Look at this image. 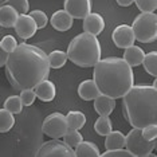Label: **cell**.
<instances>
[{
  "label": "cell",
  "mask_w": 157,
  "mask_h": 157,
  "mask_svg": "<svg viewBox=\"0 0 157 157\" xmlns=\"http://www.w3.org/2000/svg\"><path fill=\"white\" fill-rule=\"evenodd\" d=\"M141 65H144V69L146 73L151 74L152 77H156L157 75V52L151 51L148 54H145Z\"/></svg>",
  "instance_id": "cell-24"
},
{
  "label": "cell",
  "mask_w": 157,
  "mask_h": 157,
  "mask_svg": "<svg viewBox=\"0 0 157 157\" xmlns=\"http://www.w3.org/2000/svg\"><path fill=\"white\" fill-rule=\"evenodd\" d=\"M73 23H74V17L69 12H66L65 10H59V11L52 13L51 16V26L59 33L69 31L73 27Z\"/></svg>",
  "instance_id": "cell-13"
},
{
  "label": "cell",
  "mask_w": 157,
  "mask_h": 157,
  "mask_svg": "<svg viewBox=\"0 0 157 157\" xmlns=\"http://www.w3.org/2000/svg\"><path fill=\"white\" fill-rule=\"evenodd\" d=\"M34 91L36 94V98H39L43 102H51L55 98V94H56L54 82L48 81L47 78L39 82L36 86L34 87Z\"/></svg>",
  "instance_id": "cell-14"
},
{
  "label": "cell",
  "mask_w": 157,
  "mask_h": 157,
  "mask_svg": "<svg viewBox=\"0 0 157 157\" xmlns=\"http://www.w3.org/2000/svg\"><path fill=\"white\" fill-rule=\"evenodd\" d=\"M99 156L102 157H134L126 148H120V149H109L101 153Z\"/></svg>",
  "instance_id": "cell-33"
},
{
  "label": "cell",
  "mask_w": 157,
  "mask_h": 157,
  "mask_svg": "<svg viewBox=\"0 0 157 157\" xmlns=\"http://www.w3.org/2000/svg\"><path fill=\"white\" fill-rule=\"evenodd\" d=\"M7 4L13 7V8L19 12V15L20 13H27L28 10H30V3H28V0H7Z\"/></svg>",
  "instance_id": "cell-32"
},
{
  "label": "cell",
  "mask_w": 157,
  "mask_h": 157,
  "mask_svg": "<svg viewBox=\"0 0 157 157\" xmlns=\"http://www.w3.org/2000/svg\"><path fill=\"white\" fill-rule=\"evenodd\" d=\"M121 98L124 116L133 128L157 124V87L133 85Z\"/></svg>",
  "instance_id": "cell-3"
},
{
  "label": "cell",
  "mask_w": 157,
  "mask_h": 157,
  "mask_svg": "<svg viewBox=\"0 0 157 157\" xmlns=\"http://www.w3.org/2000/svg\"><path fill=\"white\" fill-rule=\"evenodd\" d=\"M141 133H142V136H144L145 140H148V141H155V140H157V124H155V125H148V126L142 128Z\"/></svg>",
  "instance_id": "cell-34"
},
{
  "label": "cell",
  "mask_w": 157,
  "mask_h": 157,
  "mask_svg": "<svg viewBox=\"0 0 157 157\" xmlns=\"http://www.w3.org/2000/svg\"><path fill=\"white\" fill-rule=\"evenodd\" d=\"M134 39L141 43H152L157 39V15L155 12H141L132 24Z\"/></svg>",
  "instance_id": "cell-5"
},
{
  "label": "cell",
  "mask_w": 157,
  "mask_h": 157,
  "mask_svg": "<svg viewBox=\"0 0 157 157\" xmlns=\"http://www.w3.org/2000/svg\"><path fill=\"white\" fill-rule=\"evenodd\" d=\"M63 7L74 19H83L91 12V0H65Z\"/></svg>",
  "instance_id": "cell-11"
},
{
  "label": "cell",
  "mask_w": 157,
  "mask_h": 157,
  "mask_svg": "<svg viewBox=\"0 0 157 157\" xmlns=\"http://www.w3.org/2000/svg\"><path fill=\"white\" fill-rule=\"evenodd\" d=\"M30 16L35 20V23H36V26H38V30L39 28H44L46 26H47L48 17H47V15H46V12L40 11V10H35V11L30 12Z\"/></svg>",
  "instance_id": "cell-29"
},
{
  "label": "cell",
  "mask_w": 157,
  "mask_h": 157,
  "mask_svg": "<svg viewBox=\"0 0 157 157\" xmlns=\"http://www.w3.org/2000/svg\"><path fill=\"white\" fill-rule=\"evenodd\" d=\"M93 67V79L99 91L114 99L121 98L134 85L133 70L124 58L109 56L99 59Z\"/></svg>",
  "instance_id": "cell-2"
},
{
  "label": "cell",
  "mask_w": 157,
  "mask_h": 157,
  "mask_svg": "<svg viewBox=\"0 0 157 157\" xmlns=\"http://www.w3.org/2000/svg\"><path fill=\"white\" fill-rule=\"evenodd\" d=\"M7 58H8V52L2 47V43H0V67H3L6 65Z\"/></svg>",
  "instance_id": "cell-35"
},
{
  "label": "cell",
  "mask_w": 157,
  "mask_h": 157,
  "mask_svg": "<svg viewBox=\"0 0 157 157\" xmlns=\"http://www.w3.org/2000/svg\"><path fill=\"white\" fill-rule=\"evenodd\" d=\"M19 12L10 4H2L0 6V27L3 28H11L15 26Z\"/></svg>",
  "instance_id": "cell-16"
},
{
  "label": "cell",
  "mask_w": 157,
  "mask_h": 157,
  "mask_svg": "<svg viewBox=\"0 0 157 157\" xmlns=\"http://www.w3.org/2000/svg\"><path fill=\"white\" fill-rule=\"evenodd\" d=\"M15 125V117L6 108L0 109V133H7Z\"/></svg>",
  "instance_id": "cell-23"
},
{
  "label": "cell",
  "mask_w": 157,
  "mask_h": 157,
  "mask_svg": "<svg viewBox=\"0 0 157 157\" xmlns=\"http://www.w3.org/2000/svg\"><path fill=\"white\" fill-rule=\"evenodd\" d=\"M117 4L121 6V7H129L134 3V0H116Z\"/></svg>",
  "instance_id": "cell-36"
},
{
  "label": "cell",
  "mask_w": 157,
  "mask_h": 157,
  "mask_svg": "<svg viewBox=\"0 0 157 157\" xmlns=\"http://www.w3.org/2000/svg\"><path fill=\"white\" fill-rule=\"evenodd\" d=\"M74 152H75V156L78 157H97L101 155L98 146L94 142L83 141V140L74 148Z\"/></svg>",
  "instance_id": "cell-20"
},
{
  "label": "cell",
  "mask_w": 157,
  "mask_h": 157,
  "mask_svg": "<svg viewBox=\"0 0 157 157\" xmlns=\"http://www.w3.org/2000/svg\"><path fill=\"white\" fill-rule=\"evenodd\" d=\"M16 35L22 39H30L33 38L38 31V26L35 20L30 16V13H20L17 17L15 26H13Z\"/></svg>",
  "instance_id": "cell-9"
},
{
  "label": "cell",
  "mask_w": 157,
  "mask_h": 157,
  "mask_svg": "<svg viewBox=\"0 0 157 157\" xmlns=\"http://www.w3.org/2000/svg\"><path fill=\"white\" fill-rule=\"evenodd\" d=\"M82 140H83L82 134L79 133V130H75V129H69L66 132V134L63 136V141L73 149L75 148Z\"/></svg>",
  "instance_id": "cell-27"
},
{
  "label": "cell",
  "mask_w": 157,
  "mask_h": 157,
  "mask_svg": "<svg viewBox=\"0 0 157 157\" xmlns=\"http://www.w3.org/2000/svg\"><path fill=\"white\" fill-rule=\"evenodd\" d=\"M6 3H7V0H0V6H2V4H6Z\"/></svg>",
  "instance_id": "cell-37"
},
{
  "label": "cell",
  "mask_w": 157,
  "mask_h": 157,
  "mask_svg": "<svg viewBox=\"0 0 157 157\" xmlns=\"http://www.w3.org/2000/svg\"><path fill=\"white\" fill-rule=\"evenodd\" d=\"M4 108L10 110L12 114H19L23 110V103L19 95H10L4 101Z\"/></svg>",
  "instance_id": "cell-26"
},
{
  "label": "cell",
  "mask_w": 157,
  "mask_h": 157,
  "mask_svg": "<svg viewBox=\"0 0 157 157\" xmlns=\"http://www.w3.org/2000/svg\"><path fill=\"white\" fill-rule=\"evenodd\" d=\"M6 75L16 90L34 89L50 74L47 54L36 46L20 43L8 54Z\"/></svg>",
  "instance_id": "cell-1"
},
{
  "label": "cell",
  "mask_w": 157,
  "mask_h": 157,
  "mask_svg": "<svg viewBox=\"0 0 157 157\" xmlns=\"http://www.w3.org/2000/svg\"><path fill=\"white\" fill-rule=\"evenodd\" d=\"M101 94L94 79H85L78 86V95L85 101H93L97 95Z\"/></svg>",
  "instance_id": "cell-17"
},
{
  "label": "cell",
  "mask_w": 157,
  "mask_h": 157,
  "mask_svg": "<svg viewBox=\"0 0 157 157\" xmlns=\"http://www.w3.org/2000/svg\"><path fill=\"white\" fill-rule=\"evenodd\" d=\"M157 142L155 141H148L144 138V136L141 133V129L138 128H133L126 136V142H125V148L129 151L133 156L138 157H156L153 155L152 151L156 148Z\"/></svg>",
  "instance_id": "cell-6"
},
{
  "label": "cell",
  "mask_w": 157,
  "mask_h": 157,
  "mask_svg": "<svg viewBox=\"0 0 157 157\" xmlns=\"http://www.w3.org/2000/svg\"><path fill=\"white\" fill-rule=\"evenodd\" d=\"M0 43H2V47L4 48L8 54L12 51V50H15L16 46L19 44V43H17V40H16V38L12 36V35H10V34L2 36V39H0Z\"/></svg>",
  "instance_id": "cell-31"
},
{
  "label": "cell",
  "mask_w": 157,
  "mask_h": 157,
  "mask_svg": "<svg viewBox=\"0 0 157 157\" xmlns=\"http://www.w3.org/2000/svg\"><path fill=\"white\" fill-rule=\"evenodd\" d=\"M134 3L141 12H155L157 8V0H134Z\"/></svg>",
  "instance_id": "cell-28"
},
{
  "label": "cell",
  "mask_w": 157,
  "mask_h": 157,
  "mask_svg": "<svg viewBox=\"0 0 157 157\" xmlns=\"http://www.w3.org/2000/svg\"><path fill=\"white\" fill-rule=\"evenodd\" d=\"M48 65L51 69H60L66 65L67 62V54L62 50H54L47 55Z\"/></svg>",
  "instance_id": "cell-22"
},
{
  "label": "cell",
  "mask_w": 157,
  "mask_h": 157,
  "mask_svg": "<svg viewBox=\"0 0 157 157\" xmlns=\"http://www.w3.org/2000/svg\"><path fill=\"white\" fill-rule=\"evenodd\" d=\"M66 121H67V125H69V129L79 130L86 124V116L82 112H79V110H71V112L67 113Z\"/></svg>",
  "instance_id": "cell-21"
},
{
  "label": "cell",
  "mask_w": 157,
  "mask_h": 157,
  "mask_svg": "<svg viewBox=\"0 0 157 157\" xmlns=\"http://www.w3.org/2000/svg\"><path fill=\"white\" fill-rule=\"evenodd\" d=\"M42 130L46 136L51 138H62L69 130V125L66 121V116L62 113H51L47 116L42 125Z\"/></svg>",
  "instance_id": "cell-7"
},
{
  "label": "cell",
  "mask_w": 157,
  "mask_h": 157,
  "mask_svg": "<svg viewBox=\"0 0 157 157\" xmlns=\"http://www.w3.org/2000/svg\"><path fill=\"white\" fill-rule=\"evenodd\" d=\"M144 55H145L144 50L136 44H132L129 47H126L124 51V59L130 67L140 66L142 63V59H144Z\"/></svg>",
  "instance_id": "cell-18"
},
{
  "label": "cell",
  "mask_w": 157,
  "mask_h": 157,
  "mask_svg": "<svg viewBox=\"0 0 157 157\" xmlns=\"http://www.w3.org/2000/svg\"><path fill=\"white\" fill-rule=\"evenodd\" d=\"M126 142V136L120 130H112L110 133L105 136V148L106 151L109 149H120L125 148Z\"/></svg>",
  "instance_id": "cell-19"
},
{
  "label": "cell",
  "mask_w": 157,
  "mask_h": 157,
  "mask_svg": "<svg viewBox=\"0 0 157 157\" xmlns=\"http://www.w3.org/2000/svg\"><path fill=\"white\" fill-rule=\"evenodd\" d=\"M82 27H83V33H89L97 36L105 30V19L97 12H90L83 17Z\"/></svg>",
  "instance_id": "cell-12"
},
{
  "label": "cell",
  "mask_w": 157,
  "mask_h": 157,
  "mask_svg": "<svg viewBox=\"0 0 157 157\" xmlns=\"http://www.w3.org/2000/svg\"><path fill=\"white\" fill-rule=\"evenodd\" d=\"M36 156L46 157V156H56V157H74L75 152L73 148H70L65 141H60L59 138H52L50 141H46L44 144L38 149Z\"/></svg>",
  "instance_id": "cell-8"
},
{
  "label": "cell",
  "mask_w": 157,
  "mask_h": 157,
  "mask_svg": "<svg viewBox=\"0 0 157 157\" xmlns=\"http://www.w3.org/2000/svg\"><path fill=\"white\" fill-rule=\"evenodd\" d=\"M93 101H94V110L99 116H110L117 105L116 99L109 97V95L102 94V93L99 95H97Z\"/></svg>",
  "instance_id": "cell-15"
},
{
  "label": "cell",
  "mask_w": 157,
  "mask_h": 157,
  "mask_svg": "<svg viewBox=\"0 0 157 157\" xmlns=\"http://www.w3.org/2000/svg\"><path fill=\"white\" fill-rule=\"evenodd\" d=\"M19 97L22 99L23 106H31L36 99V94H35L34 89H24V90H20Z\"/></svg>",
  "instance_id": "cell-30"
},
{
  "label": "cell",
  "mask_w": 157,
  "mask_h": 157,
  "mask_svg": "<svg viewBox=\"0 0 157 157\" xmlns=\"http://www.w3.org/2000/svg\"><path fill=\"white\" fill-rule=\"evenodd\" d=\"M101 44L97 36L82 33L69 43L67 59L79 67H93L101 59Z\"/></svg>",
  "instance_id": "cell-4"
},
{
  "label": "cell",
  "mask_w": 157,
  "mask_h": 157,
  "mask_svg": "<svg viewBox=\"0 0 157 157\" xmlns=\"http://www.w3.org/2000/svg\"><path fill=\"white\" fill-rule=\"evenodd\" d=\"M112 39H113L114 44L118 48H126L129 46L134 44V42H136L133 30L128 24H120V26H117L114 28V31L112 34Z\"/></svg>",
  "instance_id": "cell-10"
},
{
  "label": "cell",
  "mask_w": 157,
  "mask_h": 157,
  "mask_svg": "<svg viewBox=\"0 0 157 157\" xmlns=\"http://www.w3.org/2000/svg\"><path fill=\"white\" fill-rule=\"evenodd\" d=\"M94 130L99 136H106L108 133H110L113 130V125H112V120L109 118V116H99L98 120L94 124Z\"/></svg>",
  "instance_id": "cell-25"
}]
</instances>
